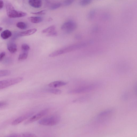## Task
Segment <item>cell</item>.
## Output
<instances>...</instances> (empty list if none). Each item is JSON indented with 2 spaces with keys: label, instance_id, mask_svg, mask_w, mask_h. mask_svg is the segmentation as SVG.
I'll use <instances>...</instances> for the list:
<instances>
[{
  "label": "cell",
  "instance_id": "6da1fadb",
  "mask_svg": "<svg viewBox=\"0 0 137 137\" xmlns=\"http://www.w3.org/2000/svg\"><path fill=\"white\" fill-rule=\"evenodd\" d=\"M86 43H83L77 44L72 45L57 50L50 53L49 56L54 57L70 52L76 49L86 46Z\"/></svg>",
  "mask_w": 137,
  "mask_h": 137
},
{
  "label": "cell",
  "instance_id": "7a4b0ae2",
  "mask_svg": "<svg viewBox=\"0 0 137 137\" xmlns=\"http://www.w3.org/2000/svg\"><path fill=\"white\" fill-rule=\"evenodd\" d=\"M60 117L58 115H54L43 118L39 120L38 123L46 126H53L57 124L60 122Z\"/></svg>",
  "mask_w": 137,
  "mask_h": 137
},
{
  "label": "cell",
  "instance_id": "3957f363",
  "mask_svg": "<svg viewBox=\"0 0 137 137\" xmlns=\"http://www.w3.org/2000/svg\"><path fill=\"white\" fill-rule=\"evenodd\" d=\"M6 11L8 16L10 18H16L24 17L27 15L26 13L15 10L10 3L6 6Z\"/></svg>",
  "mask_w": 137,
  "mask_h": 137
},
{
  "label": "cell",
  "instance_id": "277c9868",
  "mask_svg": "<svg viewBox=\"0 0 137 137\" xmlns=\"http://www.w3.org/2000/svg\"><path fill=\"white\" fill-rule=\"evenodd\" d=\"M23 80L22 77H18L0 81V90L6 88L21 82Z\"/></svg>",
  "mask_w": 137,
  "mask_h": 137
},
{
  "label": "cell",
  "instance_id": "5b68a950",
  "mask_svg": "<svg viewBox=\"0 0 137 137\" xmlns=\"http://www.w3.org/2000/svg\"><path fill=\"white\" fill-rule=\"evenodd\" d=\"M48 109H45L42 110L28 119L25 122V124L28 125L39 120H40L48 113Z\"/></svg>",
  "mask_w": 137,
  "mask_h": 137
},
{
  "label": "cell",
  "instance_id": "8992f818",
  "mask_svg": "<svg viewBox=\"0 0 137 137\" xmlns=\"http://www.w3.org/2000/svg\"><path fill=\"white\" fill-rule=\"evenodd\" d=\"M77 27V24L75 22L69 21L63 24L61 27V29L66 32H70L75 30Z\"/></svg>",
  "mask_w": 137,
  "mask_h": 137
},
{
  "label": "cell",
  "instance_id": "52a82bcc",
  "mask_svg": "<svg viewBox=\"0 0 137 137\" xmlns=\"http://www.w3.org/2000/svg\"><path fill=\"white\" fill-rule=\"evenodd\" d=\"M33 114L28 113L17 118L12 122V125H15L20 124L31 116Z\"/></svg>",
  "mask_w": 137,
  "mask_h": 137
},
{
  "label": "cell",
  "instance_id": "ba28073f",
  "mask_svg": "<svg viewBox=\"0 0 137 137\" xmlns=\"http://www.w3.org/2000/svg\"><path fill=\"white\" fill-rule=\"evenodd\" d=\"M67 83V82L62 81H56L50 83L48 86L51 88H56L63 86Z\"/></svg>",
  "mask_w": 137,
  "mask_h": 137
},
{
  "label": "cell",
  "instance_id": "9c48e42d",
  "mask_svg": "<svg viewBox=\"0 0 137 137\" xmlns=\"http://www.w3.org/2000/svg\"><path fill=\"white\" fill-rule=\"evenodd\" d=\"M28 3L31 6L36 8H40L42 5V2L41 0H30Z\"/></svg>",
  "mask_w": 137,
  "mask_h": 137
},
{
  "label": "cell",
  "instance_id": "30bf717a",
  "mask_svg": "<svg viewBox=\"0 0 137 137\" xmlns=\"http://www.w3.org/2000/svg\"><path fill=\"white\" fill-rule=\"evenodd\" d=\"M37 31V29L33 28L19 33L18 36L21 37L30 36L35 33Z\"/></svg>",
  "mask_w": 137,
  "mask_h": 137
},
{
  "label": "cell",
  "instance_id": "8fae6325",
  "mask_svg": "<svg viewBox=\"0 0 137 137\" xmlns=\"http://www.w3.org/2000/svg\"><path fill=\"white\" fill-rule=\"evenodd\" d=\"M7 48L9 52L12 53H15L17 50L16 44L13 42H10L8 43Z\"/></svg>",
  "mask_w": 137,
  "mask_h": 137
},
{
  "label": "cell",
  "instance_id": "7c38bea8",
  "mask_svg": "<svg viewBox=\"0 0 137 137\" xmlns=\"http://www.w3.org/2000/svg\"><path fill=\"white\" fill-rule=\"evenodd\" d=\"M28 19L31 22L34 23L41 22L43 20L42 18L40 17H30L28 18Z\"/></svg>",
  "mask_w": 137,
  "mask_h": 137
},
{
  "label": "cell",
  "instance_id": "4fadbf2b",
  "mask_svg": "<svg viewBox=\"0 0 137 137\" xmlns=\"http://www.w3.org/2000/svg\"><path fill=\"white\" fill-rule=\"evenodd\" d=\"M12 36L11 32L9 30H7L3 31L1 34L2 38L4 40L7 39Z\"/></svg>",
  "mask_w": 137,
  "mask_h": 137
},
{
  "label": "cell",
  "instance_id": "5bb4252c",
  "mask_svg": "<svg viewBox=\"0 0 137 137\" xmlns=\"http://www.w3.org/2000/svg\"><path fill=\"white\" fill-rule=\"evenodd\" d=\"M18 137H38L35 134H34L26 133L18 134Z\"/></svg>",
  "mask_w": 137,
  "mask_h": 137
},
{
  "label": "cell",
  "instance_id": "9a60e30c",
  "mask_svg": "<svg viewBox=\"0 0 137 137\" xmlns=\"http://www.w3.org/2000/svg\"><path fill=\"white\" fill-rule=\"evenodd\" d=\"M56 27L55 26H52L43 30L42 31L43 33H48L51 32L55 31Z\"/></svg>",
  "mask_w": 137,
  "mask_h": 137
},
{
  "label": "cell",
  "instance_id": "2e32d148",
  "mask_svg": "<svg viewBox=\"0 0 137 137\" xmlns=\"http://www.w3.org/2000/svg\"><path fill=\"white\" fill-rule=\"evenodd\" d=\"M49 5V8L51 10H55L60 7L61 5V3H53Z\"/></svg>",
  "mask_w": 137,
  "mask_h": 137
},
{
  "label": "cell",
  "instance_id": "e0dca14e",
  "mask_svg": "<svg viewBox=\"0 0 137 137\" xmlns=\"http://www.w3.org/2000/svg\"><path fill=\"white\" fill-rule=\"evenodd\" d=\"M16 26L19 28L21 29H25L27 28V26L25 23L22 22H19L16 24Z\"/></svg>",
  "mask_w": 137,
  "mask_h": 137
},
{
  "label": "cell",
  "instance_id": "ac0fdd59",
  "mask_svg": "<svg viewBox=\"0 0 137 137\" xmlns=\"http://www.w3.org/2000/svg\"><path fill=\"white\" fill-rule=\"evenodd\" d=\"M28 54L27 52H25L20 54L18 57L19 61H22L26 59L28 56Z\"/></svg>",
  "mask_w": 137,
  "mask_h": 137
},
{
  "label": "cell",
  "instance_id": "d6986e66",
  "mask_svg": "<svg viewBox=\"0 0 137 137\" xmlns=\"http://www.w3.org/2000/svg\"><path fill=\"white\" fill-rule=\"evenodd\" d=\"M11 71L8 70L0 71V77L8 76L11 74Z\"/></svg>",
  "mask_w": 137,
  "mask_h": 137
},
{
  "label": "cell",
  "instance_id": "ffe728a7",
  "mask_svg": "<svg viewBox=\"0 0 137 137\" xmlns=\"http://www.w3.org/2000/svg\"><path fill=\"white\" fill-rule=\"evenodd\" d=\"M47 91L50 93L56 95H59L61 93V91L58 89H51L48 90Z\"/></svg>",
  "mask_w": 137,
  "mask_h": 137
},
{
  "label": "cell",
  "instance_id": "44dd1931",
  "mask_svg": "<svg viewBox=\"0 0 137 137\" xmlns=\"http://www.w3.org/2000/svg\"><path fill=\"white\" fill-rule=\"evenodd\" d=\"M29 46L26 44H23L22 46V49L25 52L29 50L30 49Z\"/></svg>",
  "mask_w": 137,
  "mask_h": 137
},
{
  "label": "cell",
  "instance_id": "7402d4cb",
  "mask_svg": "<svg viewBox=\"0 0 137 137\" xmlns=\"http://www.w3.org/2000/svg\"><path fill=\"white\" fill-rule=\"evenodd\" d=\"M47 10H44L37 12H31V13L34 15H42L45 14L46 13Z\"/></svg>",
  "mask_w": 137,
  "mask_h": 137
},
{
  "label": "cell",
  "instance_id": "603a6c76",
  "mask_svg": "<svg viewBox=\"0 0 137 137\" xmlns=\"http://www.w3.org/2000/svg\"><path fill=\"white\" fill-rule=\"evenodd\" d=\"M57 33L55 30L47 33L46 36L47 37H55L57 35Z\"/></svg>",
  "mask_w": 137,
  "mask_h": 137
},
{
  "label": "cell",
  "instance_id": "cb8c5ba5",
  "mask_svg": "<svg viewBox=\"0 0 137 137\" xmlns=\"http://www.w3.org/2000/svg\"><path fill=\"white\" fill-rule=\"evenodd\" d=\"M91 2L90 1H82L80 2V4L82 6H85L90 4Z\"/></svg>",
  "mask_w": 137,
  "mask_h": 137
},
{
  "label": "cell",
  "instance_id": "d4e9b609",
  "mask_svg": "<svg viewBox=\"0 0 137 137\" xmlns=\"http://www.w3.org/2000/svg\"><path fill=\"white\" fill-rule=\"evenodd\" d=\"M74 1L72 0H68L64 2L63 3V4L64 6H67L70 5Z\"/></svg>",
  "mask_w": 137,
  "mask_h": 137
},
{
  "label": "cell",
  "instance_id": "484cf974",
  "mask_svg": "<svg viewBox=\"0 0 137 137\" xmlns=\"http://www.w3.org/2000/svg\"><path fill=\"white\" fill-rule=\"evenodd\" d=\"M6 53L5 52H3L0 54V61L2 60L6 56Z\"/></svg>",
  "mask_w": 137,
  "mask_h": 137
},
{
  "label": "cell",
  "instance_id": "4316f807",
  "mask_svg": "<svg viewBox=\"0 0 137 137\" xmlns=\"http://www.w3.org/2000/svg\"><path fill=\"white\" fill-rule=\"evenodd\" d=\"M7 105V103L5 102H0V108L4 107Z\"/></svg>",
  "mask_w": 137,
  "mask_h": 137
},
{
  "label": "cell",
  "instance_id": "83f0119b",
  "mask_svg": "<svg viewBox=\"0 0 137 137\" xmlns=\"http://www.w3.org/2000/svg\"><path fill=\"white\" fill-rule=\"evenodd\" d=\"M94 13L95 11H92L90 12L89 15V18H90V19H92V17L94 16Z\"/></svg>",
  "mask_w": 137,
  "mask_h": 137
},
{
  "label": "cell",
  "instance_id": "f1b7e54d",
  "mask_svg": "<svg viewBox=\"0 0 137 137\" xmlns=\"http://www.w3.org/2000/svg\"><path fill=\"white\" fill-rule=\"evenodd\" d=\"M4 6V3L3 2L0 0V9L2 8Z\"/></svg>",
  "mask_w": 137,
  "mask_h": 137
},
{
  "label": "cell",
  "instance_id": "f546056e",
  "mask_svg": "<svg viewBox=\"0 0 137 137\" xmlns=\"http://www.w3.org/2000/svg\"><path fill=\"white\" fill-rule=\"evenodd\" d=\"M6 137H18V134H13L7 136Z\"/></svg>",
  "mask_w": 137,
  "mask_h": 137
},
{
  "label": "cell",
  "instance_id": "4dcf8cb0",
  "mask_svg": "<svg viewBox=\"0 0 137 137\" xmlns=\"http://www.w3.org/2000/svg\"><path fill=\"white\" fill-rule=\"evenodd\" d=\"M3 28L2 27L0 26V31H2V30H3Z\"/></svg>",
  "mask_w": 137,
  "mask_h": 137
}]
</instances>
